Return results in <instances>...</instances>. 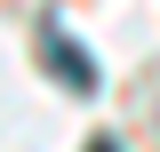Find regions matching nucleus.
Wrapping results in <instances>:
<instances>
[{"mask_svg":"<svg viewBox=\"0 0 160 152\" xmlns=\"http://www.w3.org/2000/svg\"><path fill=\"white\" fill-rule=\"evenodd\" d=\"M40 64H48L56 80H72V88H96V64L80 56V48H72L64 32H40Z\"/></svg>","mask_w":160,"mask_h":152,"instance_id":"nucleus-1","label":"nucleus"},{"mask_svg":"<svg viewBox=\"0 0 160 152\" xmlns=\"http://www.w3.org/2000/svg\"><path fill=\"white\" fill-rule=\"evenodd\" d=\"M88 152H120V144H88Z\"/></svg>","mask_w":160,"mask_h":152,"instance_id":"nucleus-2","label":"nucleus"}]
</instances>
